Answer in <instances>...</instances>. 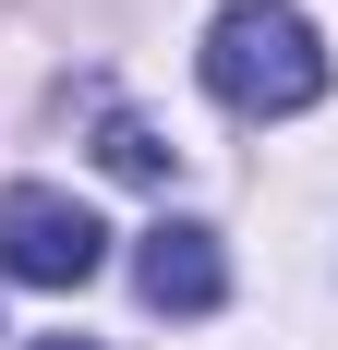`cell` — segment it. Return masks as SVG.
<instances>
[{
	"instance_id": "obj_1",
	"label": "cell",
	"mask_w": 338,
	"mask_h": 350,
	"mask_svg": "<svg viewBox=\"0 0 338 350\" xmlns=\"http://www.w3.org/2000/svg\"><path fill=\"white\" fill-rule=\"evenodd\" d=\"M205 85L242 121H290V109L326 97V36L302 25V0H230L205 25Z\"/></svg>"
},
{
	"instance_id": "obj_5",
	"label": "cell",
	"mask_w": 338,
	"mask_h": 350,
	"mask_svg": "<svg viewBox=\"0 0 338 350\" xmlns=\"http://www.w3.org/2000/svg\"><path fill=\"white\" fill-rule=\"evenodd\" d=\"M25 350H97V338H25Z\"/></svg>"
},
{
	"instance_id": "obj_3",
	"label": "cell",
	"mask_w": 338,
	"mask_h": 350,
	"mask_svg": "<svg viewBox=\"0 0 338 350\" xmlns=\"http://www.w3.org/2000/svg\"><path fill=\"white\" fill-rule=\"evenodd\" d=\"M133 290L157 302V314H218L230 302V254H218V230H194V217H157L133 254Z\"/></svg>"
},
{
	"instance_id": "obj_4",
	"label": "cell",
	"mask_w": 338,
	"mask_h": 350,
	"mask_svg": "<svg viewBox=\"0 0 338 350\" xmlns=\"http://www.w3.org/2000/svg\"><path fill=\"white\" fill-rule=\"evenodd\" d=\"M97 157H109L121 181H169V170H181V145H157V121H133V109L97 121Z\"/></svg>"
},
{
	"instance_id": "obj_2",
	"label": "cell",
	"mask_w": 338,
	"mask_h": 350,
	"mask_svg": "<svg viewBox=\"0 0 338 350\" xmlns=\"http://www.w3.org/2000/svg\"><path fill=\"white\" fill-rule=\"evenodd\" d=\"M0 266L25 290H85L109 266V230L73 206V193H49V181H12V193H0Z\"/></svg>"
}]
</instances>
